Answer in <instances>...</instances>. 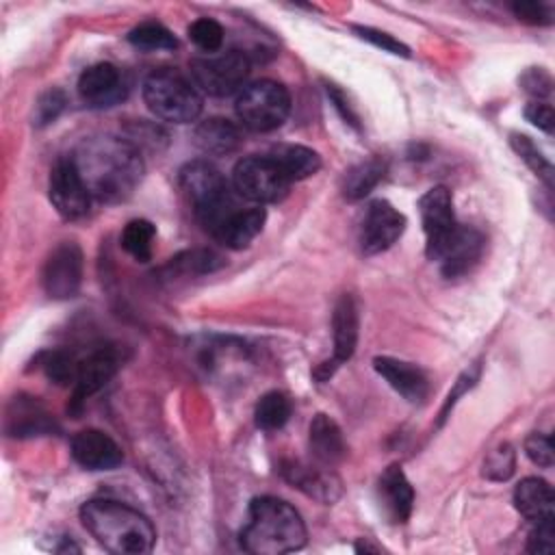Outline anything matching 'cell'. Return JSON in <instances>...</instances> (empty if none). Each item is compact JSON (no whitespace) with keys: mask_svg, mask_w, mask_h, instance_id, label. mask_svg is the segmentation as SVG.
Masks as SVG:
<instances>
[{"mask_svg":"<svg viewBox=\"0 0 555 555\" xmlns=\"http://www.w3.org/2000/svg\"><path fill=\"white\" fill-rule=\"evenodd\" d=\"M48 195L56 212L67 219L76 221L82 219L89 212L91 195L76 171L72 158H61L52 171H50V182H48Z\"/></svg>","mask_w":555,"mask_h":555,"instance_id":"30bf717a","label":"cell"},{"mask_svg":"<svg viewBox=\"0 0 555 555\" xmlns=\"http://www.w3.org/2000/svg\"><path fill=\"white\" fill-rule=\"evenodd\" d=\"M384 173H386V163L379 158H369L349 167L343 176V186H340L343 197L349 202L362 199L382 182Z\"/></svg>","mask_w":555,"mask_h":555,"instance_id":"484cf974","label":"cell"},{"mask_svg":"<svg viewBox=\"0 0 555 555\" xmlns=\"http://www.w3.org/2000/svg\"><path fill=\"white\" fill-rule=\"evenodd\" d=\"M308 538L299 512L278 496H256L238 533L241 548L251 555H284L304 548Z\"/></svg>","mask_w":555,"mask_h":555,"instance_id":"3957f363","label":"cell"},{"mask_svg":"<svg viewBox=\"0 0 555 555\" xmlns=\"http://www.w3.org/2000/svg\"><path fill=\"white\" fill-rule=\"evenodd\" d=\"M269 156L278 163V167L291 180V184L297 180H306L321 169V156L306 145L282 143V145H275L269 152Z\"/></svg>","mask_w":555,"mask_h":555,"instance_id":"d4e9b609","label":"cell"},{"mask_svg":"<svg viewBox=\"0 0 555 555\" xmlns=\"http://www.w3.org/2000/svg\"><path fill=\"white\" fill-rule=\"evenodd\" d=\"M375 371L388 382V386L399 392L410 403H421L429 395V382L427 375L414 366L412 362L397 360L390 356H377L373 360Z\"/></svg>","mask_w":555,"mask_h":555,"instance_id":"e0dca14e","label":"cell"},{"mask_svg":"<svg viewBox=\"0 0 555 555\" xmlns=\"http://www.w3.org/2000/svg\"><path fill=\"white\" fill-rule=\"evenodd\" d=\"M128 41L145 52H156V50H176L178 48V39L173 37V33L169 28H165L158 22H145L139 24L137 28L130 30Z\"/></svg>","mask_w":555,"mask_h":555,"instance_id":"f546056e","label":"cell"},{"mask_svg":"<svg viewBox=\"0 0 555 555\" xmlns=\"http://www.w3.org/2000/svg\"><path fill=\"white\" fill-rule=\"evenodd\" d=\"M291 412H293L291 399L284 392L271 390V392H267L258 399L256 410H254V418H256V425L260 429L275 431V429L286 425Z\"/></svg>","mask_w":555,"mask_h":555,"instance_id":"4316f807","label":"cell"},{"mask_svg":"<svg viewBox=\"0 0 555 555\" xmlns=\"http://www.w3.org/2000/svg\"><path fill=\"white\" fill-rule=\"evenodd\" d=\"M126 82L113 63L89 65L78 78V95L93 108H108L126 98Z\"/></svg>","mask_w":555,"mask_h":555,"instance_id":"5bb4252c","label":"cell"},{"mask_svg":"<svg viewBox=\"0 0 555 555\" xmlns=\"http://www.w3.org/2000/svg\"><path fill=\"white\" fill-rule=\"evenodd\" d=\"M520 85L522 89L533 95V98H548L551 95V87H553V80L548 76V72H544L542 67H531L527 69L522 76H520Z\"/></svg>","mask_w":555,"mask_h":555,"instance_id":"ab89813d","label":"cell"},{"mask_svg":"<svg viewBox=\"0 0 555 555\" xmlns=\"http://www.w3.org/2000/svg\"><path fill=\"white\" fill-rule=\"evenodd\" d=\"M223 264V258L212 251V249H191V251H184L176 258H171L169 262V269H176L178 273H184V275H202V273H210L215 269H219Z\"/></svg>","mask_w":555,"mask_h":555,"instance_id":"1f68e13d","label":"cell"},{"mask_svg":"<svg viewBox=\"0 0 555 555\" xmlns=\"http://www.w3.org/2000/svg\"><path fill=\"white\" fill-rule=\"evenodd\" d=\"M514 505L518 514L531 522L555 518V496L551 486L538 477H525L514 488Z\"/></svg>","mask_w":555,"mask_h":555,"instance_id":"603a6c76","label":"cell"},{"mask_svg":"<svg viewBox=\"0 0 555 555\" xmlns=\"http://www.w3.org/2000/svg\"><path fill=\"white\" fill-rule=\"evenodd\" d=\"M325 91H327V95H330L334 108L340 113V117H343L347 124H351L353 128H358V115H356V111L351 108V104H349V100L345 98V93L338 91L336 85H327Z\"/></svg>","mask_w":555,"mask_h":555,"instance_id":"ee69618b","label":"cell"},{"mask_svg":"<svg viewBox=\"0 0 555 555\" xmlns=\"http://www.w3.org/2000/svg\"><path fill=\"white\" fill-rule=\"evenodd\" d=\"M308 444H310V451H312L314 460L323 466L338 464L347 453L343 431L336 425V421L327 414H317L310 421Z\"/></svg>","mask_w":555,"mask_h":555,"instance_id":"44dd1931","label":"cell"},{"mask_svg":"<svg viewBox=\"0 0 555 555\" xmlns=\"http://www.w3.org/2000/svg\"><path fill=\"white\" fill-rule=\"evenodd\" d=\"M41 284L52 299H69L80 291L82 249L74 241H65L52 249L41 271Z\"/></svg>","mask_w":555,"mask_h":555,"instance_id":"9c48e42d","label":"cell"},{"mask_svg":"<svg viewBox=\"0 0 555 555\" xmlns=\"http://www.w3.org/2000/svg\"><path fill=\"white\" fill-rule=\"evenodd\" d=\"M251 63L247 54L230 50L223 54H208L191 61V80L193 85L208 95L225 98L245 87Z\"/></svg>","mask_w":555,"mask_h":555,"instance_id":"ba28073f","label":"cell"},{"mask_svg":"<svg viewBox=\"0 0 555 555\" xmlns=\"http://www.w3.org/2000/svg\"><path fill=\"white\" fill-rule=\"evenodd\" d=\"M9 418L13 421V425L9 427L13 436H37L54 429V421H50L48 414L33 401L15 403V416Z\"/></svg>","mask_w":555,"mask_h":555,"instance_id":"f1b7e54d","label":"cell"},{"mask_svg":"<svg viewBox=\"0 0 555 555\" xmlns=\"http://www.w3.org/2000/svg\"><path fill=\"white\" fill-rule=\"evenodd\" d=\"M143 102L152 115L171 124H191L199 117L204 100L186 76L173 69H156L143 80Z\"/></svg>","mask_w":555,"mask_h":555,"instance_id":"5b68a950","label":"cell"},{"mask_svg":"<svg viewBox=\"0 0 555 555\" xmlns=\"http://www.w3.org/2000/svg\"><path fill=\"white\" fill-rule=\"evenodd\" d=\"M189 39L202 50V52H217L223 46V28L217 20L199 17L189 26Z\"/></svg>","mask_w":555,"mask_h":555,"instance_id":"d6a6232c","label":"cell"},{"mask_svg":"<svg viewBox=\"0 0 555 555\" xmlns=\"http://www.w3.org/2000/svg\"><path fill=\"white\" fill-rule=\"evenodd\" d=\"M119 358L113 349H95L85 360L78 362L74 382V403L80 405L87 397L102 390L117 373Z\"/></svg>","mask_w":555,"mask_h":555,"instance_id":"ac0fdd59","label":"cell"},{"mask_svg":"<svg viewBox=\"0 0 555 555\" xmlns=\"http://www.w3.org/2000/svg\"><path fill=\"white\" fill-rule=\"evenodd\" d=\"M232 186L241 199L254 204H275L291 186L278 163L267 156H245L232 169Z\"/></svg>","mask_w":555,"mask_h":555,"instance_id":"52a82bcc","label":"cell"},{"mask_svg":"<svg viewBox=\"0 0 555 555\" xmlns=\"http://www.w3.org/2000/svg\"><path fill=\"white\" fill-rule=\"evenodd\" d=\"M80 173L91 199L117 204L128 199L143 180V158L139 147L113 134L82 139L69 156Z\"/></svg>","mask_w":555,"mask_h":555,"instance_id":"6da1fadb","label":"cell"},{"mask_svg":"<svg viewBox=\"0 0 555 555\" xmlns=\"http://www.w3.org/2000/svg\"><path fill=\"white\" fill-rule=\"evenodd\" d=\"M156 230L147 219H132L126 223L121 232V247L139 262H147L152 258V243Z\"/></svg>","mask_w":555,"mask_h":555,"instance_id":"83f0119b","label":"cell"},{"mask_svg":"<svg viewBox=\"0 0 555 555\" xmlns=\"http://www.w3.org/2000/svg\"><path fill=\"white\" fill-rule=\"evenodd\" d=\"M512 11L518 20L529 22V24H551L553 22L551 9L544 4H538V2H516L512 7Z\"/></svg>","mask_w":555,"mask_h":555,"instance_id":"b9f144b4","label":"cell"},{"mask_svg":"<svg viewBox=\"0 0 555 555\" xmlns=\"http://www.w3.org/2000/svg\"><path fill=\"white\" fill-rule=\"evenodd\" d=\"M509 143H512L514 152L525 160V165L551 189L553 186V165L540 152V147L527 134H518V132L509 134Z\"/></svg>","mask_w":555,"mask_h":555,"instance_id":"4dcf8cb0","label":"cell"},{"mask_svg":"<svg viewBox=\"0 0 555 555\" xmlns=\"http://www.w3.org/2000/svg\"><path fill=\"white\" fill-rule=\"evenodd\" d=\"M555 518H546L540 522H533V529L527 538V551L548 555L555 551Z\"/></svg>","mask_w":555,"mask_h":555,"instance_id":"74e56055","label":"cell"},{"mask_svg":"<svg viewBox=\"0 0 555 555\" xmlns=\"http://www.w3.org/2000/svg\"><path fill=\"white\" fill-rule=\"evenodd\" d=\"M421 223L425 232V254L431 258L440 245L457 230V219L453 212V197L447 186H434L418 199Z\"/></svg>","mask_w":555,"mask_h":555,"instance_id":"8fae6325","label":"cell"},{"mask_svg":"<svg viewBox=\"0 0 555 555\" xmlns=\"http://www.w3.org/2000/svg\"><path fill=\"white\" fill-rule=\"evenodd\" d=\"M525 117L527 121H531L535 128H540L546 134H553V126H555V113L553 106L540 100H533L525 106Z\"/></svg>","mask_w":555,"mask_h":555,"instance_id":"60d3db41","label":"cell"},{"mask_svg":"<svg viewBox=\"0 0 555 555\" xmlns=\"http://www.w3.org/2000/svg\"><path fill=\"white\" fill-rule=\"evenodd\" d=\"M264 219H267L264 208L241 206L221 223V228L212 236L230 249H243L262 232Z\"/></svg>","mask_w":555,"mask_h":555,"instance_id":"d6986e66","label":"cell"},{"mask_svg":"<svg viewBox=\"0 0 555 555\" xmlns=\"http://www.w3.org/2000/svg\"><path fill=\"white\" fill-rule=\"evenodd\" d=\"M353 33L373 43L375 48H382L384 52H390V54H397V56H410V48L405 43H401L399 39H395L392 35L384 33V30H377V28H371V26H353Z\"/></svg>","mask_w":555,"mask_h":555,"instance_id":"8d00e7d4","label":"cell"},{"mask_svg":"<svg viewBox=\"0 0 555 555\" xmlns=\"http://www.w3.org/2000/svg\"><path fill=\"white\" fill-rule=\"evenodd\" d=\"M63 108H65V93L59 91V89H50L37 100L33 124L35 126H48L61 115Z\"/></svg>","mask_w":555,"mask_h":555,"instance_id":"d590c367","label":"cell"},{"mask_svg":"<svg viewBox=\"0 0 555 555\" xmlns=\"http://www.w3.org/2000/svg\"><path fill=\"white\" fill-rule=\"evenodd\" d=\"M72 457L87 470H113L124 462L119 444L100 429H82L72 442Z\"/></svg>","mask_w":555,"mask_h":555,"instance_id":"9a60e30c","label":"cell"},{"mask_svg":"<svg viewBox=\"0 0 555 555\" xmlns=\"http://www.w3.org/2000/svg\"><path fill=\"white\" fill-rule=\"evenodd\" d=\"M80 520L95 542L115 555H143L154 548L156 531L150 518L121 501L89 499L80 507Z\"/></svg>","mask_w":555,"mask_h":555,"instance_id":"7a4b0ae2","label":"cell"},{"mask_svg":"<svg viewBox=\"0 0 555 555\" xmlns=\"http://www.w3.org/2000/svg\"><path fill=\"white\" fill-rule=\"evenodd\" d=\"M516 466V453L509 444H499L483 462V477L492 481H505L512 477Z\"/></svg>","mask_w":555,"mask_h":555,"instance_id":"e575fe53","label":"cell"},{"mask_svg":"<svg viewBox=\"0 0 555 555\" xmlns=\"http://www.w3.org/2000/svg\"><path fill=\"white\" fill-rule=\"evenodd\" d=\"M379 499L392 522H405L412 514L414 490L401 466H388L379 477Z\"/></svg>","mask_w":555,"mask_h":555,"instance_id":"7402d4cb","label":"cell"},{"mask_svg":"<svg viewBox=\"0 0 555 555\" xmlns=\"http://www.w3.org/2000/svg\"><path fill=\"white\" fill-rule=\"evenodd\" d=\"M41 369H43L48 379H52L59 386H65L69 382H76L78 362L65 351H50V353L43 356Z\"/></svg>","mask_w":555,"mask_h":555,"instance_id":"836d02e7","label":"cell"},{"mask_svg":"<svg viewBox=\"0 0 555 555\" xmlns=\"http://www.w3.org/2000/svg\"><path fill=\"white\" fill-rule=\"evenodd\" d=\"M477 377H479V366L468 369V371H464V373L460 375V379L455 382L453 390L449 392V397H447V401H444V408H442V412H440V423L447 418V414H449V410L455 405L457 397H462V395L477 382Z\"/></svg>","mask_w":555,"mask_h":555,"instance_id":"7bdbcfd3","label":"cell"},{"mask_svg":"<svg viewBox=\"0 0 555 555\" xmlns=\"http://www.w3.org/2000/svg\"><path fill=\"white\" fill-rule=\"evenodd\" d=\"M178 184L193 206L197 221L215 234L221 223L241 208L238 193L208 160H191L178 171Z\"/></svg>","mask_w":555,"mask_h":555,"instance_id":"277c9868","label":"cell"},{"mask_svg":"<svg viewBox=\"0 0 555 555\" xmlns=\"http://www.w3.org/2000/svg\"><path fill=\"white\" fill-rule=\"evenodd\" d=\"M193 141L208 156H225L241 145V132L230 119L210 117L195 128Z\"/></svg>","mask_w":555,"mask_h":555,"instance_id":"cb8c5ba5","label":"cell"},{"mask_svg":"<svg viewBox=\"0 0 555 555\" xmlns=\"http://www.w3.org/2000/svg\"><path fill=\"white\" fill-rule=\"evenodd\" d=\"M405 230V217L386 199L369 204L360 225V247L366 256L392 247Z\"/></svg>","mask_w":555,"mask_h":555,"instance_id":"7c38bea8","label":"cell"},{"mask_svg":"<svg viewBox=\"0 0 555 555\" xmlns=\"http://www.w3.org/2000/svg\"><path fill=\"white\" fill-rule=\"evenodd\" d=\"M234 111L247 130L271 132L286 121L291 113V93L282 82L262 78L238 91Z\"/></svg>","mask_w":555,"mask_h":555,"instance_id":"8992f818","label":"cell"},{"mask_svg":"<svg viewBox=\"0 0 555 555\" xmlns=\"http://www.w3.org/2000/svg\"><path fill=\"white\" fill-rule=\"evenodd\" d=\"M525 453L527 457L540 466V468H551L553 466V442L544 434H531L525 440Z\"/></svg>","mask_w":555,"mask_h":555,"instance_id":"f35d334b","label":"cell"},{"mask_svg":"<svg viewBox=\"0 0 555 555\" xmlns=\"http://www.w3.org/2000/svg\"><path fill=\"white\" fill-rule=\"evenodd\" d=\"M483 251V236L475 228L457 225V230L440 245V249L429 258L440 262V271L447 278H457L468 273Z\"/></svg>","mask_w":555,"mask_h":555,"instance_id":"4fadbf2b","label":"cell"},{"mask_svg":"<svg viewBox=\"0 0 555 555\" xmlns=\"http://www.w3.org/2000/svg\"><path fill=\"white\" fill-rule=\"evenodd\" d=\"M282 475L293 488L301 490L304 494L325 505H332L343 494L340 479L330 470V466H323V464L310 466L304 462H284Z\"/></svg>","mask_w":555,"mask_h":555,"instance_id":"2e32d148","label":"cell"},{"mask_svg":"<svg viewBox=\"0 0 555 555\" xmlns=\"http://www.w3.org/2000/svg\"><path fill=\"white\" fill-rule=\"evenodd\" d=\"M358 306L351 295H343L332 314V336H334V356L332 362L338 366L340 362H347L358 345Z\"/></svg>","mask_w":555,"mask_h":555,"instance_id":"ffe728a7","label":"cell"}]
</instances>
